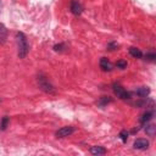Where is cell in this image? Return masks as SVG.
Wrapping results in <instances>:
<instances>
[{"mask_svg": "<svg viewBox=\"0 0 156 156\" xmlns=\"http://www.w3.org/2000/svg\"><path fill=\"white\" fill-rule=\"evenodd\" d=\"M152 116H154V112H152V111H146V112L141 116L140 122H141V123H146V122H149V121L152 118Z\"/></svg>", "mask_w": 156, "mask_h": 156, "instance_id": "7c38bea8", "label": "cell"}, {"mask_svg": "<svg viewBox=\"0 0 156 156\" xmlns=\"http://www.w3.org/2000/svg\"><path fill=\"white\" fill-rule=\"evenodd\" d=\"M7 39V29L4 24L0 23V45H2Z\"/></svg>", "mask_w": 156, "mask_h": 156, "instance_id": "9c48e42d", "label": "cell"}, {"mask_svg": "<svg viewBox=\"0 0 156 156\" xmlns=\"http://www.w3.org/2000/svg\"><path fill=\"white\" fill-rule=\"evenodd\" d=\"M113 91L117 95V98L122 99V100H127L130 98V93H128L123 87H121L119 84H113Z\"/></svg>", "mask_w": 156, "mask_h": 156, "instance_id": "3957f363", "label": "cell"}, {"mask_svg": "<svg viewBox=\"0 0 156 156\" xmlns=\"http://www.w3.org/2000/svg\"><path fill=\"white\" fill-rule=\"evenodd\" d=\"M90 152L93 155H104V154H106V149L102 146H91Z\"/></svg>", "mask_w": 156, "mask_h": 156, "instance_id": "30bf717a", "label": "cell"}, {"mask_svg": "<svg viewBox=\"0 0 156 156\" xmlns=\"http://www.w3.org/2000/svg\"><path fill=\"white\" fill-rule=\"evenodd\" d=\"M37 80H38V85H39V88H40L43 91L49 93V94H54V93H55V88H54L52 84L48 80V78H46L45 76L39 74L38 78H37Z\"/></svg>", "mask_w": 156, "mask_h": 156, "instance_id": "7a4b0ae2", "label": "cell"}, {"mask_svg": "<svg viewBox=\"0 0 156 156\" xmlns=\"http://www.w3.org/2000/svg\"><path fill=\"white\" fill-rule=\"evenodd\" d=\"M71 11H72V13H73V15H76V16L80 15V13H82V11H83V7H82L80 2H79V1H77V0H73V1L71 2Z\"/></svg>", "mask_w": 156, "mask_h": 156, "instance_id": "8992f818", "label": "cell"}, {"mask_svg": "<svg viewBox=\"0 0 156 156\" xmlns=\"http://www.w3.org/2000/svg\"><path fill=\"white\" fill-rule=\"evenodd\" d=\"M62 48H65V45H63V44H58V45H55V46H54V50H55V51H62V50H63Z\"/></svg>", "mask_w": 156, "mask_h": 156, "instance_id": "ac0fdd59", "label": "cell"}, {"mask_svg": "<svg viewBox=\"0 0 156 156\" xmlns=\"http://www.w3.org/2000/svg\"><path fill=\"white\" fill-rule=\"evenodd\" d=\"M74 128L72 127V126H65V127H62V128H60L57 132H56V136L57 138H66V136H69V135H72L73 133H74Z\"/></svg>", "mask_w": 156, "mask_h": 156, "instance_id": "277c9868", "label": "cell"}, {"mask_svg": "<svg viewBox=\"0 0 156 156\" xmlns=\"http://www.w3.org/2000/svg\"><path fill=\"white\" fill-rule=\"evenodd\" d=\"M100 67H101V69L105 71V72L112 69V65H111V62H110L106 57H102V58L100 60Z\"/></svg>", "mask_w": 156, "mask_h": 156, "instance_id": "52a82bcc", "label": "cell"}, {"mask_svg": "<svg viewBox=\"0 0 156 156\" xmlns=\"http://www.w3.org/2000/svg\"><path fill=\"white\" fill-rule=\"evenodd\" d=\"M134 93H135L138 96H140V98H145L146 95H149L150 89H149L147 87H140V88L135 89V90H134Z\"/></svg>", "mask_w": 156, "mask_h": 156, "instance_id": "ba28073f", "label": "cell"}, {"mask_svg": "<svg viewBox=\"0 0 156 156\" xmlns=\"http://www.w3.org/2000/svg\"><path fill=\"white\" fill-rule=\"evenodd\" d=\"M145 58H146V60H149V61H154V60L156 58V55H155L154 52H149V54H146V55H145Z\"/></svg>", "mask_w": 156, "mask_h": 156, "instance_id": "2e32d148", "label": "cell"}, {"mask_svg": "<svg viewBox=\"0 0 156 156\" xmlns=\"http://www.w3.org/2000/svg\"><path fill=\"white\" fill-rule=\"evenodd\" d=\"M119 136H121L122 141H127V138H128V133H127V130H122V132L119 133Z\"/></svg>", "mask_w": 156, "mask_h": 156, "instance_id": "e0dca14e", "label": "cell"}, {"mask_svg": "<svg viewBox=\"0 0 156 156\" xmlns=\"http://www.w3.org/2000/svg\"><path fill=\"white\" fill-rule=\"evenodd\" d=\"M133 146H134V149H136V150H145V149L149 147V141H147L146 139H136V140L134 141Z\"/></svg>", "mask_w": 156, "mask_h": 156, "instance_id": "5b68a950", "label": "cell"}, {"mask_svg": "<svg viewBox=\"0 0 156 156\" xmlns=\"http://www.w3.org/2000/svg\"><path fill=\"white\" fill-rule=\"evenodd\" d=\"M0 101H1V100H0Z\"/></svg>", "mask_w": 156, "mask_h": 156, "instance_id": "ffe728a7", "label": "cell"}, {"mask_svg": "<svg viewBox=\"0 0 156 156\" xmlns=\"http://www.w3.org/2000/svg\"><path fill=\"white\" fill-rule=\"evenodd\" d=\"M145 132L147 133V135L154 136V134H155V126H154V124H149V126H146Z\"/></svg>", "mask_w": 156, "mask_h": 156, "instance_id": "5bb4252c", "label": "cell"}, {"mask_svg": "<svg viewBox=\"0 0 156 156\" xmlns=\"http://www.w3.org/2000/svg\"><path fill=\"white\" fill-rule=\"evenodd\" d=\"M9 121H10V118H9L7 116H4V117H2V119H1V122H0V129H1V130H5V129H6V127H7V124H9Z\"/></svg>", "mask_w": 156, "mask_h": 156, "instance_id": "4fadbf2b", "label": "cell"}, {"mask_svg": "<svg viewBox=\"0 0 156 156\" xmlns=\"http://www.w3.org/2000/svg\"><path fill=\"white\" fill-rule=\"evenodd\" d=\"M101 101H102V104H108V102L111 101V99H108V98H106V96H104Z\"/></svg>", "mask_w": 156, "mask_h": 156, "instance_id": "d6986e66", "label": "cell"}, {"mask_svg": "<svg viewBox=\"0 0 156 156\" xmlns=\"http://www.w3.org/2000/svg\"><path fill=\"white\" fill-rule=\"evenodd\" d=\"M16 38H17V45H18V57L24 58L29 51V45H28L27 38L22 32H18L16 34Z\"/></svg>", "mask_w": 156, "mask_h": 156, "instance_id": "6da1fadb", "label": "cell"}, {"mask_svg": "<svg viewBox=\"0 0 156 156\" xmlns=\"http://www.w3.org/2000/svg\"><path fill=\"white\" fill-rule=\"evenodd\" d=\"M117 67L118 68H121V69H124V68H127V61H124V60H119V61H117Z\"/></svg>", "mask_w": 156, "mask_h": 156, "instance_id": "9a60e30c", "label": "cell"}, {"mask_svg": "<svg viewBox=\"0 0 156 156\" xmlns=\"http://www.w3.org/2000/svg\"><path fill=\"white\" fill-rule=\"evenodd\" d=\"M129 54H130L133 57H136V58H140V57L143 56V52L140 51V49H138V48H134V46L129 48Z\"/></svg>", "mask_w": 156, "mask_h": 156, "instance_id": "8fae6325", "label": "cell"}]
</instances>
